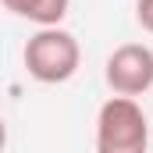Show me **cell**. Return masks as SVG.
<instances>
[{
  "label": "cell",
  "mask_w": 153,
  "mask_h": 153,
  "mask_svg": "<svg viewBox=\"0 0 153 153\" xmlns=\"http://www.w3.org/2000/svg\"><path fill=\"white\" fill-rule=\"evenodd\" d=\"M22 61H25V71L36 82L61 85V82L75 78L78 64H82V46L68 29L50 25V29H39L36 36H29Z\"/></svg>",
  "instance_id": "cell-1"
},
{
  "label": "cell",
  "mask_w": 153,
  "mask_h": 153,
  "mask_svg": "<svg viewBox=\"0 0 153 153\" xmlns=\"http://www.w3.org/2000/svg\"><path fill=\"white\" fill-rule=\"evenodd\" d=\"M150 125L132 96H111L96 114V153H146Z\"/></svg>",
  "instance_id": "cell-2"
},
{
  "label": "cell",
  "mask_w": 153,
  "mask_h": 153,
  "mask_svg": "<svg viewBox=\"0 0 153 153\" xmlns=\"http://www.w3.org/2000/svg\"><path fill=\"white\" fill-rule=\"evenodd\" d=\"M103 78L114 96H143L153 85V50L143 43H121L103 64Z\"/></svg>",
  "instance_id": "cell-3"
},
{
  "label": "cell",
  "mask_w": 153,
  "mask_h": 153,
  "mask_svg": "<svg viewBox=\"0 0 153 153\" xmlns=\"http://www.w3.org/2000/svg\"><path fill=\"white\" fill-rule=\"evenodd\" d=\"M11 14L32 22L39 29H50V25H61L64 14H68V4L71 0H0Z\"/></svg>",
  "instance_id": "cell-4"
},
{
  "label": "cell",
  "mask_w": 153,
  "mask_h": 153,
  "mask_svg": "<svg viewBox=\"0 0 153 153\" xmlns=\"http://www.w3.org/2000/svg\"><path fill=\"white\" fill-rule=\"evenodd\" d=\"M135 22L146 32H153V0H135Z\"/></svg>",
  "instance_id": "cell-5"
},
{
  "label": "cell",
  "mask_w": 153,
  "mask_h": 153,
  "mask_svg": "<svg viewBox=\"0 0 153 153\" xmlns=\"http://www.w3.org/2000/svg\"><path fill=\"white\" fill-rule=\"evenodd\" d=\"M4 143H7V125H4V117H0V150H4Z\"/></svg>",
  "instance_id": "cell-6"
}]
</instances>
